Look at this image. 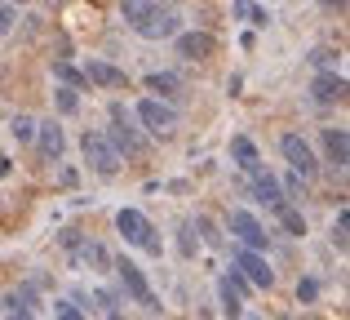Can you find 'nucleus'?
<instances>
[{"mask_svg":"<svg viewBox=\"0 0 350 320\" xmlns=\"http://www.w3.org/2000/svg\"><path fill=\"white\" fill-rule=\"evenodd\" d=\"M116 227H120V236H124V241L133 245V249L160 254V236H155L151 218H146L142 209H120V214H116Z\"/></svg>","mask_w":350,"mask_h":320,"instance_id":"1","label":"nucleus"},{"mask_svg":"<svg viewBox=\"0 0 350 320\" xmlns=\"http://www.w3.org/2000/svg\"><path fill=\"white\" fill-rule=\"evenodd\" d=\"M137 121H142V130L151 134V138H169V134L178 130V112H173L169 103H160V98H142V103H137Z\"/></svg>","mask_w":350,"mask_h":320,"instance_id":"2","label":"nucleus"},{"mask_svg":"<svg viewBox=\"0 0 350 320\" xmlns=\"http://www.w3.org/2000/svg\"><path fill=\"white\" fill-rule=\"evenodd\" d=\"M80 151H85V164L94 173H103V178H111L120 169V151L107 143V134H85V138H80Z\"/></svg>","mask_w":350,"mask_h":320,"instance_id":"3","label":"nucleus"},{"mask_svg":"<svg viewBox=\"0 0 350 320\" xmlns=\"http://www.w3.org/2000/svg\"><path fill=\"white\" fill-rule=\"evenodd\" d=\"M107 143H111L116 151H129V156H137V151L146 147V138L133 130V116H129L120 103H111V134H107Z\"/></svg>","mask_w":350,"mask_h":320,"instance_id":"4","label":"nucleus"},{"mask_svg":"<svg viewBox=\"0 0 350 320\" xmlns=\"http://www.w3.org/2000/svg\"><path fill=\"white\" fill-rule=\"evenodd\" d=\"M280 151H284V160L293 164V173H297L301 182H310L319 173V160H315V151H310V143H301L297 134H284V138H280Z\"/></svg>","mask_w":350,"mask_h":320,"instance_id":"5","label":"nucleus"},{"mask_svg":"<svg viewBox=\"0 0 350 320\" xmlns=\"http://www.w3.org/2000/svg\"><path fill=\"white\" fill-rule=\"evenodd\" d=\"M226 227H231V236H235L239 245H244L248 254L266 249V241H271V236H266V227L257 223V218L248 214V209H231V223H226Z\"/></svg>","mask_w":350,"mask_h":320,"instance_id":"6","label":"nucleus"},{"mask_svg":"<svg viewBox=\"0 0 350 320\" xmlns=\"http://www.w3.org/2000/svg\"><path fill=\"white\" fill-rule=\"evenodd\" d=\"M116 276H120V285L129 289V298H137V303H146L151 312H160V307H155V298H151V285H146V276H142V267H133V262L120 258L116 262Z\"/></svg>","mask_w":350,"mask_h":320,"instance_id":"7","label":"nucleus"},{"mask_svg":"<svg viewBox=\"0 0 350 320\" xmlns=\"http://www.w3.org/2000/svg\"><path fill=\"white\" fill-rule=\"evenodd\" d=\"M235 267H239V276H244L248 285H257V289H271V285H275V271L266 267V258H262V254L239 249V254H235Z\"/></svg>","mask_w":350,"mask_h":320,"instance_id":"8","label":"nucleus"},{"mask_svg":"<svg viewBox=\"0 0 350 320\" xmlns=\"http://www.w3.org/2000/svg\"><path fill=\"white\" fill-rule=\"evenodd\" d=\"M253 196L262 200L266 209H275V214H280V209H288V200H284V187H280V182H275L266 169H253Z\"/></svg>","mask_w":350,"mask_h":320,"instance_id":"9","label":"nucleus"},{"mask_svg":"<svg viewBox=\"0 0 350 320\" xmlns=\"http://www.w3.org/2000/svg\"><path fill=\"white\" fill-rule=\"evenodd\" d=\"M137 36H146V40H169V36H178V18H173L169 9H155V14L137 27Z\"/></svg>","mask_w":350,"mask_h":320,"instance_id":"10","label":"nucleus"},{"mask_svg":"<svg viewBox=\"0 0 350 320\" xmlns=\"http://www.w3.org/2000/svg\"><path fill=\"white\" fill-rule=\"evenodd\" d=\"M85 80H94V85H103V89H124V71L111 67V62H103V58H89V67H85Z\"/></svg>","mask_w":350,"mask_h":320,"instance_id":"11","label":"nucleus"},{"mask_svg":"<svg viewBox=\"0 0 350 320\" xmlns=\"http://www.w3.org/2000/svg\"><path fill=\"white\" fill-rule=\"evenodd\" d=\"M310 94H315V103H342L346 98V80L337 76V71H324V76H315Z\"/></svg>","mask_w":350,"mask_h":320,"instance_id":"12","label":"nucleus"},{"mask_svg":"<svg viewBox=\"0 0 350 320\" xmlns=\"http://www.w3.org/2000/svg\"><path fill=\"white\" fill-rule=\"evenodd\" d=\"M178 53L182 58H208V53H213V36L208 32H187V36H178Z\"/></svg>","mask_w":350,"mask_h":320,"instance_id":"13","label":"nucleus"},{"mask_svg":"<svg viewBox=\"0 0 350 320\" xmlns=\"http://www.w3.org/2000/svg\"><path fill=\"white\" fill-rule=\"evenodd\" d=\"M324 151H328V160H333L337 169H346V164H350V143H346V130H324Z\"/></svg>","mask_w":350,"mask_h":320,"instance_id":"14","label":"nucleus"},{"mask_svg":"<svg viewBox=\"0 0 350 320\" xmlns=\"http://www.w3.org/2000/svg\"><path fill=\"white\" fill-rule=\"evenodd\" d=\"M120 14H124V23L137 32V27L155 14V0H120Z\"/></svg>","mask_w":350,"mask_h":320,"instance_id":"15","label":"nucleus"},{"mask_svg":"<svg viewBox=\"0 0 350 320\" xmlns=\"http://www.w3.org/2000/svg\"><path fill=\"white\" fill-rule=\"evenodd\" d=\"M231 156H235V164H239L244 173L262 169V160H257V147H253V138H235V143H231Z\"/></svg>","mask_w":350,"mask_h":320,"instance_id":"16","label":"nucleus"},{"mask_svg":"<svg viewBox=\"0 0 350 320\" xmlns=\"http://www.w3.org/2000/svg\"><path fill=\"white\" fill-rule=\"evenodd\" d=\"M36 134H40V151H44L49 160H58V156H62V130L49 121V125H36Z\"/></svg>","mask_w":350,"mask_h":320,"instance_id":"17","label":"nucleus"},{"mask_svg":"<svg viewBox=\"0 0 350 320\" xmlns=\"http://www.w3.org/2000/svg\"><path fill=\"white\" fill-rule=\"evenodd\" d=\"M146 89H151V94H173V89H178V76H173V71H151V76H146Z\"/></svg>","mask_w":350,"mask_h":320,"instance_id":"18","label":"nucleus"},{"mask_svg":"<svg viewBox=\"0 0 350 320\" xmlns=\"http://www.w3.org/2000/svg\"><path fill=\"white\" fill-rule=\"evenodd\" d=\"M280 223H284V232H293V236H306V218L297 214V209H280Z\"/></svg>","mask_w":350,"mask_h":320,"instance_id":"19","label":"nucleus"},{"mask_svg":"<svg viewBox=\"0 0 350 320\" xmlns=\"http://www.w3.org/2000/svg\"><path fill=\"white\" fill-rule=\"evenodd\" d=\"M53 71H58V80H62L67 89H76V94H80V85H85V76H80L76 67H67V62H53Z\"/></svg>","mask_w":350,"mask_h":320,"instance_id":"20","label":"nucleus"},{"mask_svg":"<svg viewBox=\"0 0 350 320\" xmlns=\"http://www.w3.org/2000/svg\"><path fill=\"white\" fill-rule=\"evenodd\" d=\"M9 134H14L18 143H31L36 138V121H31V116H14V130H9Z\"/></svg>","mask_w":350,"mask_h":320,"instance_id":"21","label":"nucleus"},{"mask_svg":"<svg viewBox=\"0 0 350 320\" xmlns=\"http://www.w3.org/2000/svg\"><path fill=\"white\" fill-rule=\"evenodd\" d=\"M222 289H226V294H235L239 303H244V294H248V280L239 276V271H226V276H222Z\"/></svg>","mask_w":350,"mask_h":320,"instance_id":"22","label":"nucleus"},{"mask_svg":"<svg viewBox=\"0 0 350 320\" xmlns=\"http://www.w3.org/2000/svg\"><path fill=\"white\" fill-rule=\"evenodd\" d=\"M53 316H58V320H89L76 303H71V298H58V303H53Z\"/></svg>","mask_w":350,"mask_h":320,"instance_id":"23","label":"nucleus"},{"mask_svg":"<svg viewBox=\"0 0 350 320\" xmlns=\"http://www.w3.org/2000/svg\"><path fill=\"white\" fill-rule=\"evenodd\" d=\"M350 214H346V209H342V214H337V223H333V245H337V249H346V241H350Z\"/></svg>","mask_w":350,"mask_h":320,"instance_id":"24","label":"nucleus"},{"mask_svg":"<svg viewBox=\"0 0 350 320\" xmlns=\"http://www.w3.org/2000/svg\"><path fill=\"white\" fill-rule=\"evenodd\" d=\"M58 107H62V112H67V116H71V112H76V107H80V98H76V89H67V85H62V89H58Z\"/></svg>","mask_w":350,"mask_h":320,"instance_id":"25","label":"nucleus"},{"mask_svg":"<svg viewBox=\"0 0 350 320\" xmlns=\"http://www.w3.org/2000/svg\"><path fill=\"white\" fill-rule=\"evenodd\" d=\"M196 227H200V236H204V241L213 245V249H217V245H222V236H217V227L208 223V218H196Z\"/></svg>","mask_w":350,"mask_h":320,"instance_id":"26","label":"nucleus"},{"mask_svg":"<svg viewBox=\"0 0 350 320\" xmlns=\"http://www.w3.org/2000/svg\"><path fill=\"white\" fill-rule=\"evenodd\" d=\"M14 32V5H0V36Z\"/></svg>","mask_w":350,"mask_h":320,"instance_id":"27","label":"nucleus"},{"mask_svg":"<svg viewBox=\"0 0 350 320\" xmlns=\"http://www.w3.org/2000/svg\"><path fill=\"white\" fill-rule=\"evenodd\" d=\"M315 294H319L315 280H301V285H297V298H301V303H315Z\"/></svg>","mask_w":350,"mask_h":320,"instance_id":"28","label":"nucleus"},{"mask_svg":"<svg viewBox=\"0 0 350 320\" xmlns=\"http://www.w3.org/2000/svg\"><path fill=\"white\" fill-rule=\"evenodd\" d=\"M333 58H337L333 49H315V53H310V62H315V67H333Z\"/></svg>","mask_w":350,"mask_h":320,"instance_id":"29","label":"nucleus"},{"mask_svg":"<svg viewBox=\"0 0 350 320\" xmlns=\"http://www.w3.org/2000/svg\"><path fill=\"white\" fill-rule=\"evenodd\" d=\"M9 320H36L31 312H9Z\"/></svg>","mask_w":350,"mask_h":320,"instance_id":"30","label":"nucleus"},{"mask_svg":"<svg viewBox=\"0 0 350 320\" xmlns=\"http://www.w3.org/2000/svg\"><path fill=\"white\" fill-rule=\"evenodd\" d=\"M9 169H14V164H9V156H0V178H5Z\"/></svg>","mask_w":350,"mask_h":320,"instance_id":"31","label":"nucleus"},{"mask_svg":"<svg viewBox=\"0 0 350 320\" xmlns=\"http://www.w3.org/2000/svg\"><path fill=\"white\" fill-rule=\"evenodd\" d=\"M324 5H328V9H346V0H324Z\"/></svg>","mask_w":350,"mask_h":320,"instance_id":"32","label":"nucleus"},{"mask_svg":"<svg viewBox=\"0 0 350 320\" xmlns=\"http://www.w3.org/2000/svg\"><path fill=\"white\" fill-rule=\"evenodd\" d=\"M14 5H27V0H14Z\"/></svg>","mask_w":350,"mask_h":320,"instance_id":"33","label":"nucleus"},{"mask_svg":"<svg viewBox=\"0 0 350 320\" xmlns=\"http://www.w3.org/2000/svg\"><path fill=\"white\" fill-rule=\"evenodd\" d=\"M248 320H262V316H248Z\"/></svg>","mask_w":350,"mask_h":320,"instance_id":"34","label":"nucleus"}]
</instances>
